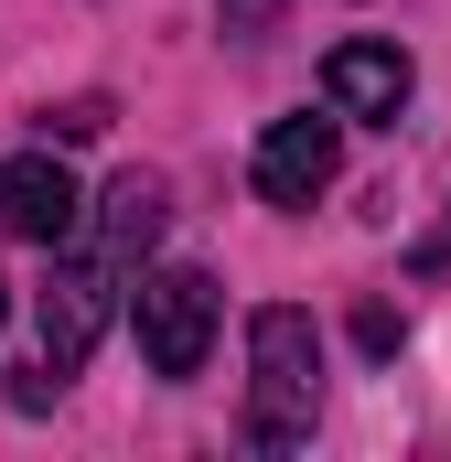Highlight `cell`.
Returning <instances> with one entry per match:
<instances>
[{"label": "cell", "mask_w": 451, "mask_h": 462, "mask_svg": "<svg viewBox=\"0 0 451 462\" xmlns=\"http://www.w3.org/2000/svg\"><path fill=\"white\" fill-rule=\"evenodd\" d=\"M108 301H118V258H65L54 280H43V355L76 376L97 334H108Z\"/></svg>", "instance_id": "obj_3"}, {"label": "cell", "mask_w": 451, "mask_h": 462, "mask_svg": "<svg viewBox=\"0 0 451 462\" xmlns=\"http://www.w3.org/2000/svg\"><path fill=\"white\" fill-rule=\"evenodd\" d=\"M409 87H419V65H409L398 43H334V65H323V97H334L344 118H398Z\"/></svg>", "instance_id": "obj_6"}, {"label": "cell", "mask_w": 451, "mask_h": 462, "mask_svg": "<svg viewBox=\"0 0 451 462\" xmlns=\"http://www.w3.org/2000/svg\"><path fill=\"white\" fill-rule=\"evenodd\" d=\"M216 11H226V32H236V43H258V32L280 22V0H216Z\"/></svg>", "instance_id": "obj_9"}, {"label": "cell", "mask_w": 451, "mask_h": 462, "mask_svg": "<svg viewBox=\"0 0 451 462\" xmlns=\"http://www.w3.org/2000/svg\"><path fill=\"white\" fill-rule=\"evenodd\" d=\"M129 323H140L151 376H194V365H205V345H216V280H205V269H140Z\"/></svg>", "instance_id": "obj_2"}, {"label": "cell", "mask_w": 451, "mask_h": 462, "mask_svg": "<svg viewBox=\"0 0 451 462\" xmlns=\"http://www.w3.org/2000/svg\"><path fill=\"white\" fill-rule=\"evenodd\" d=\"M76 216H87V194H76V172H65L54 151H11V162H0V226H11V236L65 247Z\"/></svg>", "instance_id": "obj_4"}, {"label": "cell", "mask_w": 451, "mask_h": 462, "mask_svg": "<svg viewBox=\"0 0 451 462\" xmlns=\"http://www.w3.org/2000/svg\"><path fill=\"white\" fill-rule=\"evenodd\" d=\"M161 226H172V194H161L151 172H118L108 194H97V236H108L118 269H129V258H151V247H161Z\"/></svg>", "instance_id": "obj_7"}, {"label": "cell", "mask_w": 451, "mask_h": 462, "mask_svg": "<svg viewBox=\"0 0 451 462\" xmlns=\"http://www.w3.org/2000/svg\"><path fill=\"white\" fill-rule=\"evenodd\" d=\"M398 334H409V323H398L387 301H365V312H354V345H365V355H387V345H398Z\"/></svg>", "instance_id": "obj_10"}, {"label": "cell", "mask_w": 451, "mask_h": 462, "mask_svg": "<svg viewBox=\"0 0 451 462\" xmlns=\"http://www.w3.org/2000/svg\"><path fill=\"white\" fill-rule=\"evenodd\" d=\"M0 312H11V291H0Z\"/></svg>", "instance_id": "obj_11"}, {"label": "cell", "mask_w": 451, "mask_h": 462, "mask_svg": "<svg viewBox=\"0 0 451 462\" xmlns=\"http://www.w3.org/2000/svg\"><path fill=\"white\" fill-rule=\"evenodd\" d=\"M247 441L258 452H301L312 441V420H323V334H312V312H290V301H269V312H247Z\"/></svg>", "instance_id": "obj_1"}, {"label": "cell", "mask_w": 451, "mask_h": 462, "mask_svg": "<svg viewBox=\"0 0 451 462\" xmlns=\"http://www.w3.org/2000/svg\"><path fill=\"white\" fill-rule=\"evenodd\" d=\"M334 172H344V108L334 118H269V140H258V194L269 205H312Z\"/></svg>", "instance_id": "obj_5"}, {"label": "cell", "mask_w": 451, "mask_h": 462, "mask_svg": "<svg viewBox=\"0 0 451 462\" xmlns=\"http://www.w3.org/2000/svg\"><path fill=\"white\" fill-rule=\"evenodd\" d=\"M97 129H108V97H65L54 108V140H97Z\"/></svg>", "instance_id": "obj_8"}]
</instances>
